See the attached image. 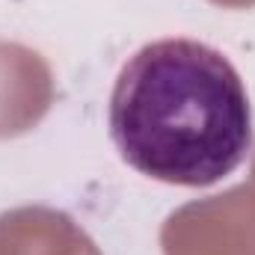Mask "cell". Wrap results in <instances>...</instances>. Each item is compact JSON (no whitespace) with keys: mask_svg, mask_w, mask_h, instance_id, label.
Here are the masks:
<instances>
[{"mask_svg":"<svg viewBox=\"0 0 255 255\" xmlns=\"http://www.w3.org/2000/svg\"><path fill=\"white\" fill-rule=\"evenodd\" d=\"M110 136L128 163L166 184L208 187L253 148V107L238 68L193 39L139 48L110 95Z\"/></svg>","mask_w":255,"mask_h":255,"instance_id":"obj_1","label":"cell"}]
</instances>
